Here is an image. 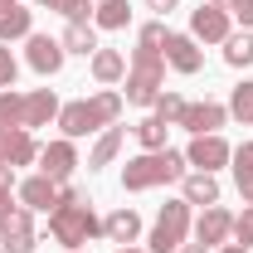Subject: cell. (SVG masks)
Returning <instances> with one entry per match:
<instances>
[{"label":"cell","mask_w":253,"mask_h":253,"mask_svg":"<svg viewBox=\"0 0 253 253\" xmlns=\"http://www.w3.org/2000/svg\"><path fill=\"white\" fill-rule=\"evenodd\" d=\"M190 161L185 151H141V156H131L122 166V190H161V185H175V180H185Z\"/></svg>","instance_id":"obj_1"},{"label":"cell","mask_w":253,"mask_h":253,"mask_svg":"<svg viewBox=\"0 0 253 253\" xmlns=\"http://www.w3.org/2000/svg\"><path fill=\"white\" fill-rule=\"evenodd\" d=\"M122 83H126L122 97L131 102V107H151V102L166 93V54L136 44V54L126 59V78H122Z\"/></svg>","instance_id":"obj_2"},{"label":"cell","mask_w":253,"mask_h":253,"mask_svg":"<svg viewBox=\"0 0 253 253\" xmlns=\"http://www.w3.org/2000/svg\"><path fill=\"white\" fill-rule=\"evenodd\" d=\"M49 234H54V244H63L68 253H78V249H88L93 239H102V219L93 214L88 200H78V205H54Z\"/></svg>","instance_id":"obj_3"},{"label":"cell","mask_w":253,"mask_h":253,"mask_svg":"<svg viewBox=\"0 0 253 253\" xmlns=\"http://www.w3.org/2000/svg\"><path fill=\"white\" fill-rule=\"evenodd\" d=\"M190 205L185 200H166L161 205L156 224H151V234H146V244H151V253H175L180 244L190 239Z\"/></svg>","instance_id":"obj_4"},{"label":"cell","mask_w":253,"mask_h":253,"mask_svg":"<svg viewBox=\"0 0 253 253\" xmlns=\"http://www.w3.org/2000/svg\"><path fill=\"white\" fill-rule=\"evenodd\" d=\"M229 34H234V15H229L224 5H210V0H205V5L190 15V39H195V44H224Z\"/></svg>","instance_id":"obj_5"},{"label":"cell","mask_w":253,"mask_h":253,"mask_svg":"<svg viewBox=\"0 0 253 253\" xmlns=\"http://www.w3.org/2000/svg\"><path fill=\"white\" fill-rule=\"evenodd\" d=\"M63 59H68V49H63V39H54V34H30L25 39V63H30L39 78H54L63 68Z\"/></svg>","instance_id":"obj_6"},{"label":"cell","mask_w":253,"mask_h":253,"mask_svg":"<svg viewBox=\"0 0 253 253\" xmlns=\"http://www.w3.org/2000/svg\"><path fill=\"white\" fill-rule=\"evenodd\" d=\"M229 156H234V146L224 141L219 131H210V136H190V146H185V161L195 166V170H224L229 166Z\"/></svg>","instance_id":"obj_7"},{"label":"cell","mask_w":253,"mask_h":253,"mask_svg":"<svg viewBox=\"0 0 253 253\" xmlns=\"http://www.w3.org/2000/svg\"><path fill=\"white\" fill-rule=\"evenodd\" d=\"M59 131L68 136V141H78V136H93V131H102V117H97L93 97L63 102V107H59Z\"/></svg>","instance_id":"obj_8"},{"label":"cell","mask_w":253,"mask_h":253,"mask_svg":"<svg viewBox=\"0 0 253 253\" xmlns=\"http://www.w3.org/2000/svg\"><path fill=\"white\" fill-rule=\"evenodd\" d=\"M15 200L34 210V214H54V205H59V180H49L44 170L39 175H25L20 185H15Z\"/></svg>","instance_id":"obj_9"},{"label":"cell","mask_w":253,"mask_h":253,"mask_svg":"<svg viewBox=\"0 0 253 253\" xmlns=\"http://www.w3.org/2000/svg\"><path fill=\"white\" fill-rule=\"evenodd\" d=\"M195 229V244H205V249H219L234 239V214L224 210V205H210V210H200V219L190 224Z\"/></svg>","instance_id":"obj_10"},{"label":"cell","mask_w":253,"mask_h":253,"mask_svg":"<svg viewBox=\"0 0 253 253\" xmlns=\"http://www.w3.org/2000/svg\"><path fill=\"white\" fill-rule=\"evenodd\" d=\"M39 170H44L49 180H59V185H63V180L78 170V146H73L68 136H59V141H44V146H39Z\"/></svg>","instance_id":"obj_11"},{"label":"cell","mask_w":253,"mask_h":253,"mask_svg":"<svg viewBox=\"0 0 253 253\" xmlns=\"http://www.w3.org/2000/svg\"><path fill=\"white\" fill-rule=\"evenodd\" d=\"M34 210H25V205H15L10 210V219H5V229H0V249L5 253H34Z\"/></svg>","instance_id":"obj_12"},{"label":"cell","mask_w":253,"mask_h":253,"mask_svg":"<svg viewBox=\"0 0 253 253\" xmlns=\"http://www.w3.org/2000/svg\"><path fill=\"white\" fill-rule=\"evenodd\" d=\"M224 122H229V107L214 102V97H205V102H185V117L175 126H185L190 136H210V131H219Z\"/></svg>","instance_id":"obj_13"},{"label":"cell","mask_w":253,"mask_h":253,"mask_svg":"<svg viewBox=\"0 0 253 253\" xmlns=\"http://www.w3.org/2000/svg\"><path fill=\"white\" fill-rule=\"evenodd\" d=\"M161 54H166V68H175V73H185V78L205 68V49H200L190 34H175V30H170V39H166Z\"/></svg>","instance_id":"obj_14"},{"label":"cell","mask_w":253,"mask_h":253,"mask_svg":"<svg viewBox=\"0 0 253 253\" xmlns=\"http://www.w3.org/2000/svg\"><path fill=\"white\" fill-rule=\"evenodd\" d=\"M0 161H10L15 170L39 161V141H34L25 126H0Z\"/></svg>","instance_id":"obj_15"},{"label":"cell","mask_w":253,"mask_h":253,"mask_svg":"<svg viewBox=\"0 0 253 253\" xmlns=\"http://www.w3.org/2000/svg\"><path fill=\"white\" fill-rule=\"evenodd\" d=\"M219 175H210V170H185V180H180V200H185L190 210L200 205V210H210V205H219Z\"/></svg>","instance_id":"obj_16"},{"label":"cell","mask_w":253,"mask_h":253,"mask_svg":"<svg viewBox=\"0 0 253 253\" xmlns=\"http://www.w3.org/2000/svg\"><path fill=\"white\" fill-rule=\"evenodd\" d=\"M59 107H63V102H59L54 88H30V93H25V131L59 122Z\"/></svg>","instance_id":"obj_17"},{"label":"cell","mask_w":253,"mask_h":253,"mask_svg":"<svg viewBox=\"0 0 253 253\" xmlns=\"http://www.w3.org/2000/svg\"><path fill=\"white\" fill-rule=\"evenodd\" d=\"M102 239H107V244H117V249H126V244H136V239H141V214H136L131 205H122V210H112V214L102 219Z\"/></svg>","instance_id":"obj_18"},{"label":"cell","mask_w":253,"mask_h":253,"mask_svg":"<svg viewBox=\"0 0 253 253\" xmlns=\"http://www.w3.org/2000/svg\"><path fill=\"white\" fill-rule=\"evenodd\" d=\"M88 68H93L97 88H117L126 78V54H117V49H97L93 59H88Z\"/></svg>","instance_id":"obj_19"},{"label":"cell","mask_w":253,"mask_h":253,"mask_svg":"<svg viewBox=\"0 0 253 253\" xmlns=\"http://www.w3.org/2000/svg\"><path fill=\"white\" fill-rule=\"evenodd\" d=\"M126 141V126H102L93 141V151H88V170H102V166H112L117 161V151H122Z\"/></svg>","instance_id":"obj_20"},{"label":"cell","mask_w":253,"mask_h":253,"mask_svg":"<svg viewBox=\"0 0 253 253\" xmlns=\"http://www.w3.org/2000/svg\"><path fill=\"white\" fill-rule=\"evenodd\" d=\"M59 39H63V49H68V54H83V59H93L97 49H102V44H97V25H93V20H73Z\"/></svg>","instance_id":"obj_21"},{"label":"cell","mask_w":253,"mask_h":253,"mask_svg":"<svg viewBox=\"0 0 253 253\" xmlns=\"http://www.w3.org/2000/svg\"><path fill=\"white\" fill-rule=\"evenodd\" d=\"M30 34H34V10L15 5V10L0 15V44H15V39H30Z\"/></svg>","instance_id":"obj_22"},{"label":"cell","mask_w":253,"mask_h":253,"mask_svg":"<svg viewBox=\"0 0 253 253\" xmlns=\"http://www.w3.org/2000/svg\"><path fill=\"white\" fill-rule=\"evenodd\" d=\"M93 25L97 30H126V25H131V5H126V0H97Z\"/></svg>","instance_id":"obj_23"},{"label":"cell","mask_w":253,"mask_h":253,"mask_svg":"<svg viewBox=\"0 0 253 253\" xmlns=\"http://www.w3.org/2000/svg\"><path fill=\"white\" fill-rule=\"evenodd\" d=\"M224 63L229 68H249L253 63V30H239L224 39Z\"/></svg>","instance_id":"obj_24"},{"label":"cell","mask_w":253,"mask_h":253,"mask_svg":"<svg viewBox=\"0 0 253 253\" xmlns=\"http://www.w3.org/2000/svg\"><path fill=\"white\" fill-rule=\"evenodd\" d=\"M229 117L234 122H244V126H253V78H244V83H234V93H229Z\"/></svg>","instance_id":"obj_25"},{"label":"cell","mask_w":253,"mask_h":253,"mask_svg":"<svg viewBox=\"0 0 253 253\" xmlns=\"http://www.w3.org/2000/svg\"><path fill=\"white\" fill-rule=\"evenodd\" d=\"M131 131H136V141H141V151H166V131H170V126L161 122L156 112H151V117H141V122L131 126Z\"/></svg>","instance_id":"obj_26"},{"label":"cell","mask_w":253,"mask_h":253,"mask_svg":"<svg viewBox=\"0 0 253 253\" xmlns=\"http://www.w3.org/2000/svg\"><path fill=\"white\" fill-rule=\"evenodd\" d=\"M0 126H25V93L0 88Z\"/></svg>","instance_id":"obj_27"},{"label":"cell","mask_w":253,"mask_h":253,"mask_svg":"<svg viewBox=\"0 0 253 253\" xmlns=\"http://www.w3.org/2000/svg\"><path fill=\"white\" fill-rule=\"evenodd\" d=\"M151 107H156V117H161L166 126H175L180 117H185V97H180V93H161Z\"/></svg>","instance_id":"obj_28"},{"label":"cell","mask_w":253,"mask_h":253,"mask_svg":"<svg viewBox=\"0 0 253 253\" xmlns=\"http://www.w3.org/2000/svg\"><path fill=\"white\" fill-rule=\"evenodd\" d=\"M166 39H170L166 20H151V25H141V34H136V44H141V49H166Z\"/></svg>","instance_id":"obj_29"},{"label":"cell","mask_w":253,"mask_h":253,"mask_svg":"<svg viewBox=\"0 0 253 253\" xmlns=\"http://www.w3.org/2000/svg\"><path fill=\"white\" fill-rule=\"evenodd\" d=\"M229 170H234V180H249V175H253V141L234 146V156H229Z\"/></svg>","instance_id":"obj_30"},{"label":"cell","mask_w":253,"mask_h":253,"mask_svg":"<svg viewBox=\"0 0 253 253\" xmlns=\"http://www.w3.org/2000/svg\"><path fill=\"white\" fill-rule=\"evenodd\" d=\"M234 244L253 253V205H244V214H234Z\"/></svg>","instance_id":"obj_31"},{"label":"cell","mask_w":253,"mask_h":253,"mask_svg":"<svg viewBox=\"0 0 253 253\" xmlns=\"http://www.w3.org/2000/svg\"><path fill=\"white\" fill-rule=\"evenodd\" d=\"M15 78H20V63L10 54V44H0V88H15Z\"/></svg>","instance_id":"obj_32"},{"label":"cell","mask_w":253,"mask_h":253,"mask_svg":"<svg viewBox=\"0 0 253 253\" xmlns=\"http://www.w3.org/2000/svg\"><path fill=\"white\" fill-rule=\"evenodd\" d=\"M229 15H234V20H239L244 30H253V0H239V5H234Z\"/></svg>","instance_id":"obj_33"},{"label":"cell","mask_w":253,"mask_h":253,"mask_svg":"<svg viewBox=\"0 0 253 253\" xmlns=\"http://www.w3.org/2000/svg\"><path fill=\"white\" fill-rule=\"evenodd\" d=\"M15 185H20V180H15V166L5 161V166H0V195H15Z\"/></svg>","instance_id":"obj_34"},{"label":"cell","mask_w":253,"mask_h":253,"mask_svg":"<svg viewBox=\"0 0 253 253\" xmlns=\"http://www.w3.org/2000/svg\"><path fill=\"white\" fill-rule=\"evenodd\" d=\"M175 5H180V0H146V10H156L161 20H166V15H170V10H175Z\"/></svg>","instance_id":"obj_35"},{"label":"cell","mask_w":253,"mask_h":253,"mask_svg":"<svg viewBox=\"0 0 253 253\" xmlns=\"http://www.w3.org/2000/svg\"><path fill=\"white\" fill-rule=\"evenodd\" d=\"M10 210H15V200H10V195H0V229H5V219H10Z\"/></svg>","instance_id":"obj_36"},{"label":"cell","mask_w":253,"mask_h":253,"mask_svg":"<svg viewBox=\"0 0 253 253\" xmlns=\"http://www.w3.org/2000/svg\"><path fill=\"white\" fill-rule=\"evenodd\" d=\"M239 195H244V205H253V175H249V180H239Z\"/></svg>","instance_id":"obj_37"},{"label":"cell","mask_w":253,"mask_h":253,"mask_svg":"<svg viewBox=\"0 0 253 253\" xmlns=\"http://www.w3.org/2000/svg\"><path fill=\"white\" fill-rule=\"evenodd\" d=\"M214 253H249V249H244V244H234V239H229V244H219V249H214Z\"/></svg>","instance_id":"obj_38"},{"label":"cell","mask_w":253,"mask_h":253,"mask_svg":"<svg viewBox=\"0 0 253 253\" xmlns=\"http://www.w3.org/2000/svg\"><path fill=\"white\" fill-rule=\"evenodd\" d=\"M175 253H214V249H205V244H180Z\"/></svg>","instance_id":"obj_39"},{"label":"cell","mask_w":253,"mask_h":253,"mask_svg":"<svg viewBox=\"0 0 253 253\" xmlns=\"http://www.w3.org/2000/svg\"><path fill=\"white\" fill-rule=\"evenodd\" d=\"M117 253H151V249H136V244H126V249H117Z\"/></svg>","instance_id":"obj_40"},{"label":"cell","mask_w":253,"mask_h":253,"mask_svg":"<svg viewBox=\"0 0 253 253\" xmlns=\"http://www.w3.org/2000/svg\"><path fill=\"white\" fill-rule=\"evenodd\" d=\"M15 5H20V0H0V15H5V10H15Z\"/></svg>","instance_id":"obj_41"},{"label":"cell","mask_w":253,"mask_h":253,"mask_svg":"<svg viewBox=\"0 0 253 253\" xmlns=\"http://www.w3.org/2000/svg\"><path fill=\"white\" fill-rule=\"evenodd\" d=\"M210 5H224V10H234V5H239V0H210Z\"/></svg>","instance_id":"obj_42"},{"label":"cell","mask_w":253,"mask_h":253,"mask_svg":"<svg viewBox=\"0 0 253 253\" xmlns=\"http://www.w3.org/2000/svg\"><path fill=\"white\" fill-rule=\"evenodd\" d=\"M78 253H88V249H78Z\"/></svg>","instance_id":"obj_43"},{"label":"cell","mask_w":253,"mask_h":253,"mask_svg":"<svg viewBox=\"0 0 253 253\" xmlns=\"http://www.w3.org/2000/svg\"><path fill=\"white\" fill-rule=\"evenodd\" d=\"M0 166H5V161H0Z\"/></svg>","instance_id":"obj_44"},{"label":"cell","mask_w":253,"mask_h":253,"mask_svg":"<svg viewBox=\"0 0 253 253\" xmlns=\"http://www.w3.org/2000/svg\"><path fill=\"white\" fill-rule=\"evenodd\" d=\"M0 253H5V249H0Z\"/></svg>","instance_id":"obj_45"},{"label":"cell","mask_w":253,"mask_h":253,"mask_svg":"<svg viewBox=\"0 0 253 253\" xmlns=\"http://www.w3.org/2000/svg\"><path fill=\"white\" fill-rule=\"evenodd\" d=\"M93 5H97V0H93Z\"/></svg>","instance_id":"obj_46"}]
</instances>
